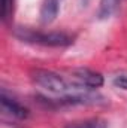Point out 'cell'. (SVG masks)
<instances>
[{
	"mask_svg": "<svg viewBox=\"0 0 127 128\" xmlns=\"http://www.w3.org/2000/svg\"><path fill=\"white\" fill-rule=\"evenodd\" d=\"M32 80L43 91L52 94V96H58V100H63L67 97L78 96L82 92H90L88 90L79 86L76 82H73L72 79L67 80L64 79L61 74L52 72V70H45V68H36L32 72Z\"/></svg>",
	"mask_w": 127,
	"mask_h": 128,
	"instance_id": "obj_1",
	"label": "cell"
},
{
	"mask_svg": "<svg viewBox=\"0 0 127 128\" xmlns=\"http://www.w3.org/2000/svg\"><path fill=\"white\" fill-rule=\"evenodd\" d=\"M15 36L27 43H36L42 46H69L73 43V37L60 32H51V33H43V32H34L32 28H18L15 32Z\"/></svg>",
	"mask_w": 127,
	"mask_h": 128,
	"instance_id": "obj_2",
	"label": "cell"
},
{
	"mask_svg": "<svg viewBox=\"0 0 127 128\" xmlns=\"http://www.w3.org/2000/svg\"><path fill=\"white\" fill-rule=\"evenodd\" d=\"M70 79L73 82H76L79 86L91 91L96 88H100L103 85V76L97 72L88 70V68H76L72 70L70 73Z\"/></svg>",
	"mask_w": 127,
	"mask_h": 128,
	"instance_id": "obj_3",
	"label": "cell"
},
{
	"mask_svg": "<svg viewBox=\"0 0 127 128\" xmlns=\"http://www.w3.org/2000/svg\"><path fill=\"white\" fill-rule=\"evenodd\" d=\"M0 103H2V110L3 113L15 118V119H27L29 118V109L24 107L21 103H18L17 100L8 97L5 92H2L0 97Z\"/></svg>",
	"mask_w": 127,
	"mask_h": 128,
	"instance_id": "obj_4",
	"label": "cell"
},
{
	"mask_svg": "<svg viewBox=\"0 0 127 128\" xmlns=\"http://www.w3.org/2000/svg\"><path fill=\"white\" fill-rule=\"evenodd\" d=\"M61 2L63 0H43L40 8V20L43 24H49L57 18Z\"/></svg>",
	"mask_w": 127,
	"mask_h": 128,
	"instance_id": "obj_5",
	"label": "cell"
},
{
	"mask_svg": "<svg viewBox=\"0 0 127 128\" xmlns=\"http://www.w3.org/2000/svg\"><path fill=\"white\" fill-rule=\"evenodd\" d=\"M64 128H108V122L102 118H91V119L70 122Z\"/></svg>",
	"mask_w": 127,
	"mask_h": 128,
	"instance_id": "obj_6",
	"label": "cell"
},
{
	"mask_svg": "<svg viewBox=\"0 0 127 128\" xmlns=\"http://www.w3.org/2000/svg\"><path fill=\"white\" fill-rule=\"evenodd\" d=\"M118 4V0H100V9H99V18H108L112 15Z\"/></svg>",
	"mask_w": 127,
	"mask_h": 128,
	"instance_id": "obj_7",
	"label": "cell"
},
{
	"mask_svg": "<svg viewBox=\"0 0 127 128\" xmlns=\"http://www.w3.org/2000/svg\"><path fill=\"white\" fill-rule=\"evenodd\" d=\"M14 9V0H2V18L3 21H8L9 16L12 15Z\"/></svg>",
	"mask_w": 127,
	"mask_h": 128,
	"instance_id": "obj_8",
	"label": "cell"
},
{
	"mask_svg": "<svg viewBox=\"0 0 127 128\" xmlns=\"http://www.w3.org/2000/svg\"><path fill=\"white\" fill-rule=\"evenodd\" d=\"M114 85L117 88H121V90H127V76L126 74H120L114 79Z\"/></svg>",
	"mask_w": 127,
	"mask_h": 128,
	"instance_id": "obj_9",
	"label": "cell"
}]
</instances>
